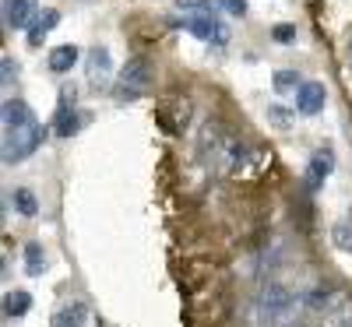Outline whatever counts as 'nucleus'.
Returning a JSON list of instances; mask_svg holds the SVG:
<instances>
[{
    "mask_svg": "<svg viewBox=\"0 0 352 327\" xmlns=\"http://www.w3.org/2000/svg\"><path fill=\"white\" fill-rule=\"evenodd\" d=\"M36 14V0H8V25L11 28H25Z\"/></svg>",
    "mask_w": 352,
    "mask_h": 327,
    "instance_id": "9",
    "label": "nucleus"
},
{
    "mask_svg": "<svg viewBox=\"0 0 352 327\" xmlns=\"http://www.w3.org/2000/svg\"><path fill=\"white\" fill-rule=\"evenodd\" d=\"M85 320H88L85 303H67L53 313V327H85Z\"/></svg>",
    "mask_w": 352,
    "mask_h": 327,
    "instance_id": "8",
    "label": "nucleus"
},
{
    "mask_svg": "<svg viewBox=\"0 0 352 327\" xmlns=\"http://www.w3.org/2000/svg\"><path fill=\"white\" fill-rule=\"evenodd\" d=\"M25 271L32 275V278L46 271V253H43V243H28V247H25Z\"/></svg>",
    "mask_w": 352,
    "mask_h": 327,
    "instance_id": "13",
    "label": "nucleus"
},
{
    "mask_svg": "<svg viewBox=\"0 0 352 327\" xmlns=\"http://www.w3.org/2000/svg\"><path fill=\"white\" fill-rule=\"evenodd\" d=\"M349 67H352V32H349Z\"/></svg>",
    "mask_w": 352,
    "mask_h": 327,
    "instance_id": "22",
    "label": "nucleus"
},
{
    "mask_svg": "<svg viewBox=\"0 0 352 327\" xmlns=\"http://www.w3.org/2000/svg\"><path fill=\"white\" fill-rule=\"evenodd\" d=\"M331 240H335V247H338V250L352 253V225H349V222H338V225L331 229Z\"/></svg>",
    "mask_w": 352,
    "mask_h": 327,
    "instance_id": "17",
    "label": "nucleus"
},
{
    "mask_svg": "<svg viewBox=\"0 0 352 327\" xmlns=\"http://www.w3.org/2000/svg\"><path fill=\"white\" fill-rule=\"evenodd\" d=\"M275 88H278V92H300L303 81H300L296 71H278V74H275Z\"/></svg>",
    "mask_w": 352,
    "mask_h": 327,
    "instance_id": "16",
    "label": "nucleus"
},
{
    "mask_svg": "<svg viewBox=\"0 0 352 327\" xmlns=\"http://www.w3.org/2000/svg\"><path fill=\"white\" fill-rule=\"evenodd\" d=\"M46 137V127L36 120V124H28V127H14V131H4V162L14 166L21 159H28L36 152V148L43 144Z\"/></svg>",
    "mask_w": 352,
    "mask_h": 327,
    "instance_id": "1",
    "label": "nucleus"
},
{
    "mask_svg": "<svg viewBox=\"0 0 352 327\" xmlns=\"http://www.w3.org/2000/svg\"><path fill=\"white\" fill-rule=\"evenodd\" d=\"M303 303H307V310H314V313H324V310L335 303V292H331L328 285H317V289L307 292V300H303Z\"/></svg>",
    "mask_w": 352,
    "mask_h": 327,
    "instance_id": "12",
    "label": "nucleus"
},
{
    "mask_svg": "<svg viewBox=\"0 0 352 327\" xmlns=\"http://www.w3.org/2000/svg\"><path fill=\"white\" fill-rule=\"evenodd\" d=\"M11 201H14V207H18V212H21L25 218H32V215L39 212V204H36V194H32V190H28V187H18Z\"/></svg>",
    "mask_w": 352,
    "mask_h": 327,
    "instance_id": "15",
    "label": "nucleus"
},
{
    "mask_svg": "<svg viewBox=\"0 0 352 327\" xmlns=\"http://www.w3.org/2000/svg\"><path fill=\"white\" fill-rule=\"evenodd\" d=\"M272 39L275 43H292V39H296V25H275L272 28Z\"/></svg>",
    "mask_w": 352,
    "mask_h": 327,
    "instance_id": "19",
    "label": "nucleus"
},
{
    "mask_svg": "<svg viewBox=\"0 0 352 327\" xmlns=\"http://www.w3.org/2000/svg\"><path fill=\"white\" fill-rule=\"evenodd\" d=\"M187 28L197 36V39H226V25L208 11V8H201V11H194L190 14V21H187Z\"/></svg>",
    "mask_w": 352,
    "mask_h": 327,
    "instance_id": "3",
    "label": "nucleus"
},
{
    "mask_svg": "<svg viewBox=\"0 0 352 327\" xmlns=\"http://www.w3.org/2000/svg\"><path fill=\"white\" fill-rule=\"evenodd\" d=\"M56 21H60V14H56V11H46V14L32 25V32H28V46H39V43H43V36L50 32V28H53Z\"/></svg>",
    "mask_w": 352,
    "mask_h": 327,
    "instance_id": "14",
    "label": "nucleus"
},
{
    "mask_svg": "<svg viewBox=\"0 0 352 327\" xmlns=\"http://www.w3.org/2000/svg\"><path fill=\"white\" fill-rule=\"evenodd\" d=\"M28 124H36V116L32 109H28L21 99H8L4 102V131H14V127H28Z\"/></svg>",
    "mask_w": 352,
    "mask_h": 327,
    "instance_id": "6",
    "label": "nucleus"
},
{
    "mask_svg": "<svg viewBox=\"0 0 352 327\" xmlns=\"http://www.w3.org/2000/svg\"><path fill=\"white\" fill-rule=\"evenodd\" d=\"M28 310H32V295H28L25 289H11L8 300H4V313H8L11 320H18V317H25Z\"/></svg>",
    "mask_w": 352,
    "mask_h": 327,
    "instance_id": "11",
    "label": "nucleus"
},
{
    "mask_svg": "<svg viewBox=\"0 0 352 327\" xmlns=\"http://www.w3.org/2000/svg\"><path fill=\"white\" fill-rule=\"evenodd\" d=\"M113 71V60H109V49L106 46H96L92 53H88V81L92 84H102Z\"/></svg>",
    "mask_w": 352,
    "mask_h": 327,
    "instance_id": "5",
    "label": "nucleus"
},
{
    "mask_svg": "<svg viewBox=\"0 0 352 327\" xmlns=\"http://www.w3.org/2000/svg\"><path fill=\"white\" fill-rule=\"evenodd\" d=\"M300 327H307V324H300Z\"/></svg>",
    "mask_w": 352,
    "mask_h": 327,
    "instance_id": "23",
    "label": "nucleus"
},
{
    "mask_svg": "<svg viewBox=\"0 0 352 327\" xmlns=\"http://www.w3.org/2000/svg\"><path fill=\"white\" fill-rule=\"evenodd\" d=\"M78 131V113L71 109L67 113V106H60V120H56V134H60V137H71Z\"/></svg>",
    "mask_w": 352,
    "mask_h": 327,
    "instance_id": "18",
    "label": "nucleus"
},
{
    "mask_svg": "<svg viewBox=\"0 0 352 327\" xmlns=\"http://www.w3.org/2000/svg\"><path fill=\"white\" fill-rule=\"evenodd\" d=\"M152 84V67L144 56H134V60H127V67L120 71V81H116V95L120 99H138L144 95V88Z\"/></svg>",
    "mask_w": 352,
    "mask_h": 327,
    "instance_id": "2",
    "label": "nucleus"
},
{
    "mask_svg": "<svg viewBox=\"0 0 352 327\" xmlns=\"http://www.w3.org/2000/svg\"><path fill=\"white\" fill-rule=\"evenodd\" d=\"M0 67H4V84H11V78L18 74L14 71V60H11V56H0Z\"/></svg>",
    "mask_w": 352,
    "mask_h": 327,
    "instance_id": "21",
    "label": "nucleus"
},
{
    "mask_svg": "<svg viewBox=\"0 0 352 327\" xmlns=\"http://www.w3.org/2000/svg\"><path fill=\"white\" fill-rule=\"evenodd\" d=\"M296 109H300L303 116L324 109V84H320V81H307L300 92H296Z\"/></svg>",
    "mask_w": 352,
    "mask_h": 327,
    "instance_id": "4",
    "label": "nucleus"
},
{
    "mask_svg": "<svg viewBox=\"0 0 352 327\" xmlns=\"http://www.w3.org/2000/svg\"><path fill=\"white\" fill-rule=\"evenodd\" d=\"M331 169H335V152H331V148H320V152H314V159H310V187L324 183Z\"/></svg>",
    "mask_w": 352,
    "mask_h": 327,
    "instance_id": "7",
    "label": "nucleus"
},
{
    "mask_svg": "<svg viewBox=\"0 0 352 327\" xmlns=\"http://www.w3.org/2000/svg\"><path fill=\"white\" fill-rule=\"evenodd\" d=\"M215 4H222L229 14H236V18H243V14H247V0H215Z\"/></svg>",
    "mask_w": 352,
    "mask_h": 327,
    "instance_id": "20",
    "label": "nucleus"
},
{
    "mask_svg": "<svg viewBox=\"0 0 352 327\" xmlns=\"http://www.w3.org/2000/svg\"><path fill=\"white\" fill-rule=\"evenodd\" d=\"M78 56H81V53H78V46H71V43H67V46H56V49H50V67H53L56 74H64V71H71V67L78 64Z\"/></svg>",
    "mask_w": 352,
    "mask_h": 327,
    "instance_id": "10",
    "label": "nucleus"
}]
</instances>
